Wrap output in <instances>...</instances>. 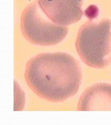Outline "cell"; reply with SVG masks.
Returning a JSON list of instances; mask_svg holds the SVG:
<instances>
[{"label": "cell", "mask_w": 111, "mask_h": 125, "mask_svg": "<svg viewBox=\"0 0 111 125\" xmlns=\"http://www.w3.org/2000/svg\"><path fill=\"white\" fill-rule=\"evenodd\" d=\"M25 77L28 86L39 96L59 103L78 91L82 72L79 62L69 54L42 53L27 63Z\"/></svg>", "instance_id": "6da1fadb"}, {"label": "cell", "mask_w": 111, "mask_h": 125, "mask_svg": "<svg viewBox=\"0 0 111 125\" xmlns=\"http://www.w3.org/2000/svg\"><path fill=\"white\" fill-rule=\"evenodd\" d=\"M111 21L103 19L98 22L88 21L80 27L76 49L88 65L103 68L111 61Z\"/></svg>", "instance_id": "7a4b0ae2"}, {"label": "cell", "mask_w": 111, "mask_h": 125, "mask_svg": "<svg viewBox=\"0 0 111 125\" xmlns=\"http://www.w3.org/2000/svg\"><path fill=\"white\" fill-rule=\"evenodd\" d=\"M22 34L28 42L40 46H52L61 43L67 36L68 26L57 24L41 9L36 0L24 9L20 18Z\"/></svg>", "instance_id": "3957f363"}, {"label": "cell", "mask_w": 111, "mask_h": 125, "mask_svg": "<svg viewBox=\"0 0 111 125\" xmlns=\"http://www.w3.org/2000/svg\"><path fill=\"white\" fill-rule=\"evenodd\" d=\"M41 9L54 22L64 26L81 19L83 0H37Z\"/></svg>", "instance_id": "277c9868"}, {"label": "cell", "mask_w": 111, "mask_h": 125, "mask_svg": "<svg viewBox=\"0 0 111 125\" xmlns=\"http://www.w3.org/2000/svg\"><path fill=\"white\" fill-rule=\"evenodd\" d=\"M77 110H111V85L100 83L89 87L81 95Z\"/></svg>", "instance_id": "5b68a950"}]
</instances>
